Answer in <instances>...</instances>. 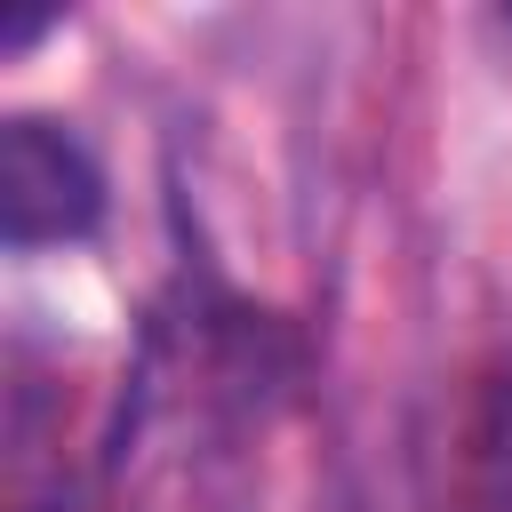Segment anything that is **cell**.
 I'll return each instance as SVG.
<instances>
[{
  "label": "cell",
  "instance_id": "obj_4",
  "mask_svg": "<svg viewBox=\"0 0 512 512\" xmlns=\"http://www.w3.org/2000/svg\"><path fill=\"white\" fill-rule=\"evenodd\" d=\"M32 512H64V504H32Z\"/></svg>",
  "mask_w": 512,
  "mask_h": 512
},
{
  "label": "cell",
  "instance_id": "obj_1",
  "mask_svg": "<svg viewBox=\"0 0 512 512\" xmlns=\"http://www.w3.org/2000/svg\"><path fill=\"white\" fill-rule=\"evenodd\" d=\"M296 376V320L224 288L208 264H176L136 336V368L112 416V512H248L264 440L296 400Z\"/></svg>",
  "mask_w": 512,
  "mask_h": 512
},
{
  "label": "cell",
  "instance_id": "obj_3",
  "mask_svg": "<svg viewBox=\"0 0 512 512\" xmlns=\"http://www.w3.org/2000/svg\"><path fill=\"white\" fill-rule=\"evenodd\" d=\"M440 512H512V344L464 376Z\"/></svg>",
  "mask_w": 512,
  "mask_h": 512
},
{
  "label": "cell",
  "instance_id": "obj_2",
  "mask_svg": "<svg viewBox=\"0 0 512 512\" xmlns=\"http://www.w3.org/2000/svg\"><path fill=\"white\" fill-rule=\"evenodd\" d=\"M104 208H112L104 160L88 152V136L72 120H48V112L0 120V240L16 256L96 240Z\"/></svg>",
  "mask_w": 512,
  "mask_h": 512
}]
</instances>
